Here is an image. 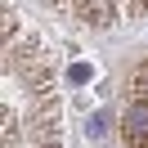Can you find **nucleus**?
<instances>
[{
  "instance_id": "f257e3e1",
  "label": "nucleus",
  "mask_w": 148,
  "mask_h": 148,
  "mask_svg": "<svg viewBox=\"0 0 148 148\" xmlns=\"http://www.w3.org/2000/svg\"><path fill=\"white\" fill-rule=\"evenodd\" d=\"M121 139H126V148H148V99H135L126 108Z\"/></svg>"
},
{
  "instance_id": "f03ea898",
  "label": "nucleus",
  "mask_w": 148,
  "mask_h": 148,
  "mask_svg": "<svg viewBox=\"0 0 148 148\" xmlns=\"http://www.w3.org/2000/svg\"><path fill=\"white\" fill-rule=\"evenodd\" d=\"M130 94H135V99H148V67H139V72H135V81H130Z\"/></svg>"
},
{
  "instance_id": "7ed1b4c3",
  "label": "nucleus",
  "mask_w": 148,
  "mask_h": 148,
  "mask_svg": "<svg viewBox=\"0 0 148 148\" xmlns=\"http://www.w3.org/2000/svg\"><path fill=\"white\" fill-rule=\"evenodd\" d=\"M108 126H112V121H108V112H94V117H90V135H103Z\"/></svg>"
},
{
  "instance_id": "20e7f679",
  "label": "nucleus",
  "mask_w": 148,
  "mask_h": 148,
  "mask_svg": "<svg viewBox=\"0 0 148 148\" xmlns=\"http://www.w3.org/2000/svg\"><path fill=\"white\" fill-rule=\"evenodd\" d=\"M72 81H76V85H81V81H90V67H85V63H76V67H72Z\"/></svg>"
}]
</instances>
